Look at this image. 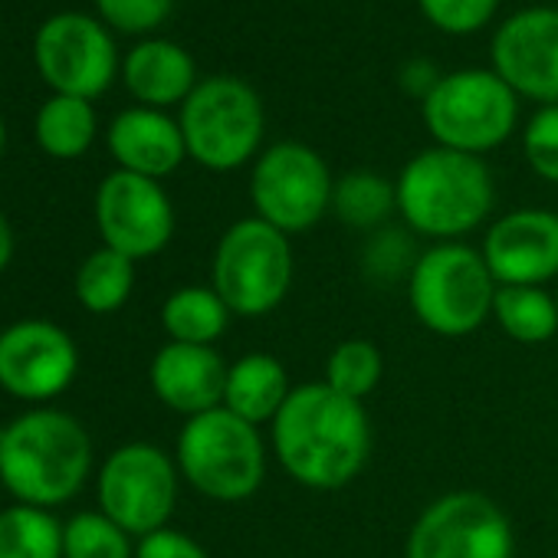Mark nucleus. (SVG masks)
<instances>
[{
  "mask_svg": "<svg viewBox=\"0 0 558 558\" xmlns=\"http://www.w3.org/2000/svg\"><path fill=\"white\" fill-rule=\"evenodd\" d=\"M272 450L296 483L310 489H342L372 457L368 411L326 381L300 385L272 417Z\"/></svg>",
  "mask_w": 558,
  "mask_h": 558,
  "instance_id": "obj_1",
  "label": "nucleus"
},
{
  "mask_svg": "<svg viewBox=\"0 0 558 558\" xmlns=\"http://www.w3.org/2000/svg\"><path fill=\"white\" fill-rule=\"evenodd\" d=\"M89 466V434L63 411L40 408L0 427V483L27 506L66 502L83 489Z\"/></svg>",
  "mask_w": 558,
  "mask_h": 558,
  "instance_id": "obj_2",
  "label": "nucleus"
},
{
  "mask_svg": "<svg viewBox=\"0 0 558 558\" xmlns=\"http://www.w3.org/2000/svg\"><path fill=\"white\" fill-rule=\"evenodd\" d=\"M496 204V184L480 155L427 148L414 155L398 178V210L404 223L434 240H453L476 230Z\"/></svg>",
  "mask_w": 558,
  "mask_h": 558,
  "instance_id": "obj_3",
  "label": "nucleus"
},
{
  "mask_svg": "<svg viewBox=\"0 0 558 558\" xmlns=\"http://www.w3.org/2000/svg\"><path fill=\"white\" fill-rule=\"evenodd\" d=\"M499 283L480 250L466 243H437L424 250L408 276V300L417 323L437 336L460 339L493 316Z\"/></svg>",
  "mask_w": 558,
  "mask_h": 558,
  "instance_id": "obj_4",
  "label": "nucleus"
},
{
  "mask_svg": "<svg viewBox=\"0 0 558 558\" xmlns=\"http://www.w3.org/2000/svg\"><path fill=\"white\" fill-rule=\"evenodd\" d=\"M181 476L214 502L250 499L266 476V447L259 427L227 408L187 417L178 434Z\"/></svg>",
  "mask_w": 558,
  "mask_h": 558,
  "instance_id": "obj_5",
  "label": "nucleus"
},
{
  "mask_svg": "<svg viewBox=\"0 0 558 558\" xmlns=\"http://www.w3.org/2000/svg\"><path fill=\"white\" fill-rule=\"evenodd\" d=\"M210 287L233 316L272 313L293 287L290 236L259 217L236 220L214 250Z\"/></svg>",
  "mask_w": 558,
  "mask_h": 558,
  "instance_id": "obj_6",
  "label": "nucleus"
},
{
  "mask_svg": "<svg viewBox=\"0 0 558 558\" xmlns=\"http://www.w3.org/2000/svg\"><path fill=\"white\" fill-rule=\"evenodd\" d=\"M187 155L207 171L246 165L266 132V112L253 86L233 76H214L194 86L178 119Z\"/></svg>",
  "mask_w": 558,
  "mask_h": 558,
  "instance_id": "obj_7",
  "label": "nucleus"
},
{
  "mask_svg": "<svg viewBox=\"0 0 558 558\" xmlns=\"http://www.w3.org/2000/svg\"><path fill=\"white\" fill-rule=\"evenodd\" d=\"M424 122L440 148L483 155L512 135L519 96L493 70H457L424 99Z\"/></svg>",
  "mask_w": 558,
  "mask_h": 558,
  "instance_id": "obj_8",
  "label": "nucleus"
},
{
  "mask_svg": "<svg viewBox=\"0 0 558 558\" xmlns=\"http://www.w3.org/2000/svg\"><path fill=\"white\" fill-rule=\"evenodd\" d=\"M332 174L329 165L303 142L269 145L250 174V201L259 220L276 230L303 233L316 227L332 207Z\"/></svg>",
  "mask_w": 558,
  "mask_h": 558,
  "instance_id": "obj_9",
  "label": "nucleus"
},
{
  "mask_svg": "<svg viewBox=\"0 0 558 558\" xmlns=\"http://www.w3.org/2000/svg\"><path fill=\"white\" fill-rule=\"evenodd\" d=\"M512 548L506 512L483 493L457 489L414 519L404 558H512Z\"/></svg>",
  "mask_w": 558,
  "mask_h": 558,
  "instance_id": "obj_10",
  "label": "nucleus"
},
{
  "mask_svg": "<svg viewBox=\"0 0 558 558\" xmlns=\"http://www.w3.org/2000/svg\"><path fill=\"white\" fill-rule=\"evenodd\" d=\"M102 512L129 535H151L168 525L178 502V466L155 444H125L99 470Z\"/></svg>",
  "mask_w": 558,
  "mask_h": 558,
  "instance_id": "obj_11",
  "label": "nucleus"
},
{
  "mask_svg": "<svg viewBox=\"0 0 558 558\" xmlns=\"http://www.w3.org/2000/svg\"><path fill=\"white\" fill-rule=\"evenodd\" d=\"M34 60L44 83L57 96H76L89 102L102 96L119 73V53L109 31L86 14L50 17L37 31Z\"/></svg>",
  "mask_w": 558,
  "mask_h": 558,
  "instance_id": "obj_12",
  "label": "nucleus"
},
{
  "mask_svg": "<svg viewBox=\"0 0 558 558\" xmlns=\"http://www.w3.org/2000/svg\"><path fill=\"white\" fill-rule=\"evenodd\" d=\"M96 223L109 250L145 259L168 246L174 233V207L155 178L112 171L96 194Z\"/></svg>",
  "mask_w": 558,
  "mask_h": 558,
  "instance_id": "obj_13",
  "label": "nucleus"
},
{
  "mask_svg": "<svg viewBox=\"0 0 558 558\" xmlns=\"http://www.w3.org/2000/svg\"><path fill=\"white\" fill-rule=\"evenodd\" d=\"M76 342L47 319H24L0 332V388L21 401H47L76 378Z\"/></svg>",
  "mask_w": 558,
  "mask_h": 558,
  "instance_id": "obj_14",
  "label": "nucleus"
},
{
  "mask_svg": "<svg viewBox=\"0 0 558 558\" xmlns=\"http://www.w3.org/2000/svg\"><path fill=\"white\" fill-rule=\"evenodd\" d=\"M489 60L515 96L558 106V11L529 8L512 14L496 31Z\"/></svg>",
  "mask_w": 558,
  "mask_h": 558,
  "instance_id": "obj_15",
  "label": "nucleus"
},
{
  "mask_svg": "<svg viewBox=\"0 0 558 558\" xmlns=\"http://www.w3.org/2000/svg\"><path fill=\"white\" fill-rule=\"evenodd\" d=\"M480 253L499 287H542L558 276V214L512 210L489 227Z\"/></svg>",
  "mask_w": 558,
  "mask_h": 558,
  "instance_id": "obj_16",
  "label": "nucleus"
},
{
  "mask_svg": "<svg viewBox=\"0 0 558 558\" xmlns=\"http://www.w3.org/2000/svg\"><path fill=\"white\" fill-rule=\"evenodd\" d=\"M227 368L223 359L210 345H184L168 342L151 359V388L178 414L197 417L204 411L223 408V388H227Z\"/></svg>",
  "mask_w": 558,
  "mask_h": 558,
  "instance_id": "obj_17",
  "label": "nucleus"
},
{
  "mask_svg": "<svg viewBox=\"0 0 558 558\" xmlns=\"http://www.w3.org/2000/svg\"><path fill=\"white\" fill-rule=\"evenodd\" d=\"M109 151L122 171L142 178H165L187 158L184 132L161 109H125L109 125Z\"/></svg>",
  "mask_w": 558,
  "mask_h": 558,
  "instance_id": "obj_18",
  "label": "nucleus"
},
{
  "mask_svg": "<svg viewBox=\"0 0 558 558\" xmlns=\"http://www.w3.org/2000/svg\"><path fill=\"white\" fill-rule=\"evenodd\" d=\"M122 80L142 106L165 109L174 102L184 106L197 86V70L184 47L171 40H145L125 57Z\"/></svg>",
  "mask_w": 558,
  "mask_h": 558,
  "instance_id": "obj_19",
  "label": "nucleus"
},
{
  "mask_svg": "<svg viewBox=\"0 0 558 558\" xmlns=\"http://www.w3.org/2000/svg\"><path fill=\"white\" fill-rule=\"evenodd\" d=\"M290 395H293V388H290V375H287L283 362L266 352L243 355L240 362H233L227 368L223 408L256 427L266 421L272 424V417L287 404Z\"/></svg>",
  "mask_w": 558,
  "mask_h": 558,
  "instance_id": "obj_20",
  "label": "nucleus"
},
{
  "mask_svg": "<svg viewBox=\"0 0 558 558\" xmlns=\"http://www.w3.org/2000/svg\"><path fill=\"white\" fill-rule=\"evenodd\" d=\"M227 303L214 293V287H181L161 306V326L171 342L184 345H210L227 332L230 323Z\"/></svg>",
  "mask_w": 558,
  "mask_h": 558,
  "instance_id": "obj_21",
  "label": "nucleus"
},
{
  "mask_svg": "<svg viewBox=\"0 0 558 558\" xmlns=\"http://www.w3.org/2000/svg\"><path fill=\"white\" fill-rule=\"evenodd\" d=\"M37 145L53 155V158H80L89 151L93 138H96V109L89 99H76V96H53L50 102H44V109L37 112Z\"/></svg>",
  "mask_w": 558,
  "mask_h": 558,
  "instance_id": "obj_22",
  "label": "nucleus"
},
{
  "mask_svg": "<svg viewBox=\"0 0 558 558\" xmlns=\"http://www.w3.org/2000/svg\"><path fill=\"white\" fill-rule=\"evenodd\" d=\"M493 319L522 345H542L558 332V303L542 287H499Z\"/></svg>",
  "mask_w": 558,
  "mask_h": 558,
  "instance_id": "obj_23",
  "label": "nucleus"
},
{
  "mask_svg": "<svg viewBox=\"0 0 558 558\" xmlns=\"http://www.w3.org/2000/svg\"><path fill=\"white\" fill-rule=\"evenodd\" d=\"M132 287H135V259L109 246L89 253L76 272V300L83 303V310L96 316L122 310L132 296Z\"/></svg>",
  "mask_w": 558,
  "mask_h": 558,
  "instance_id": "obj_24",
  "label": "nucleus"
},
{
  "mask_svg": "<svg viewBox=\"0 0 558 558\" xmlns=\"http://www.w3.org/2000/svg\"><path fill=\"white\" fill-rule=\"evenodd\" d=\"M0 558H63V525L50 509L17 502L0 512Z\"/></svg>",
  "mask_w": 558,
  "mask_h": 558,
  "instance_id": "obj_25",
  "label": "nucleus"
},
{
  "mask_svg": "<svg viewBox=\"0 0 558 558\" xmlns=\"http://www.w3.org/2000/svg\"><path fill=\"white\" fill-rule=\"evenodd\" d=\"M332 210L342 223L372 230L398 210V184L375 171H352L332 187Z\"/></svg>",
  "mask_w": 558,
  "mask_h": 558,
  "instance_id": "obj_26",
  "label": "nucleus"
},
{
  "mask_svg": "<svg viewBox=\"0 0 558 558\" xmlns=\"http://www.w3.org/2000/svg\"><path fill=\"white\" fill-rule=\"evenodd\" d=\"M381 352L368 339H345L326 362V385L345 398L365 401L381 381Z\"/></svg>",
  "mask_w": 558,
  "mask_h": 558,
  "instance_id": "obj_27",
  "label": "nucleus"
},
{
  "mask_svg": "<svg viewBox=\"0 0 558 558\" xmlns=\"http://www.w3.org/2000/svg\"><path fill=\"white\" fill-rule=\"evenodd\" d=\"M63 558H135L129 532L106 512H80L63 525Z\"/></svg>",
  "mask_w": 558,
  "mask_h": 558,
  "instance_id": "obj_28",
  "label": "nucleus"
},
{
  "mask_svg": "<svg viewBox=\"0 0 558 558\" xmlns=\"http://www.w3.org/2000/svg\"><path fill=\"white\" fill-rule=\"evenodd\" d=\"M414 263H417V253H414L411 233L395 230V227L372 236V243L365 246V256H362V266L375 283H395L401 276H411Z\"/></svg>",
  "mask_w": 558,
  "mask_h": 558,
  "instance_id": "obj_29",
  "label": "nucleus"
},
{
  "mask_svg": "<svg viewBox=\"0 0 558 558\" xmlns=\"http://www.w3.org/2000/svg\"><path fill=\"white\" fill-rule=\"evenodd\" d=\"M417 4L437 31L450 37H466L493 21L499 0H417Z\"/></svg>",
  "mask_w": 558,
  "mask_h": 558,
  "instance_id": "obj_30",
  "label": "nucleus"
},
{
  "mask_svg": "<svg viewBox=\"0 0 558 558\" xmlns=\"http://www.w3.org/2000/svg\"><path fill=\"white\" fill-rule=\"evenodd\" d=\"M522 151L529 168L542 178L558 184V106H542L522 135Z\"/></svg>",
  "mask_w": 558,
  "mask_h": 558,
  "instance_id": "obj_31",
  "label": "nucleus"
},
{
  "mask_svg": "<svg viewBox=\"0 0 558 558\" xmlns=\"http://www.w3.org/2000/svg\"><path fill=\"white\" fill-rule=\"evenodd\" d=\"M102 21L122 34H148L165 24L174 0H96Z\"/></svg>",
  "mask_w": 558,
  "mask_h": 558,
  "instance_id": "obj_32",
  "label": "nucleus"
},
{
  "mask_svg": "<svg viewBox=\"0 0 558 558\" xmlns=\"http://www.w3.org/2000/svg\"><path fill=\"white\" fill-rule=\"evenodd\" d=\"M135 558H210V555L191 535L165 525V529H158L138 542Z\"/></svg>",
  "mask_w": 558,
  "mask_h": 558,
  "instance_id": "obj_33",
  "label": "nucleus"
},
{
  "mask_svg": "<svg viewBox=\"0 0 558 558\" xmlns=\"http://www.w3.org/2000/svg\"><path fill=\"white\" fill-rule=\"evenodd\" d=\"M398 80H401L404 93H411L414 99L424 102L444 76H437V66L430 60H411V63H404V70H401Z\"/></svg>",
  "mask_w": 558,
  "mask_h": 558,
  "instance_id": "obj_34",
  "label": "nucleus"
},
{
  "mask_svg": "<svg viewBox=\"0 0 558 558\" xmlns=\"http://www.w3.org/2000/svg\"><path fill=\"white\" fill-rule=\"evenodd\" d=\"M11 259H14V227L0 214V272L11 266Z\"/></svg>",
  "mask_w": 558,
  "mask_h": 558,
  "instance_id": "obj_35",
  "label": "nucleus"
},
{
  "mask_svg": "<svg viewBox=\"0 0 558 558\" xmlns=\"http://www.w3.org/2000/svg\"><path fill=\"white\" fill-rule=\"evenodd\" d=\"M4 145H8V129H4V119H0V155H4Z\"/></svg>",
  "mask_w": 558,
  "mask_h": 558,
  "instance_id": "obj_36",
  "label": "nucleus"
},
{
  "mask_svg": "<svg viewBox=\"0 0 558 558\" xmlns=\"http://www.w3.org/2000/svg\"><path fill=\"white\" fill-rule=\"evenodd\" d=\"M555 303H558V293H555Z\"/></svg>",
  "mask_w": 558,
  "mask_h": 558,
  "instance_id": "obj_37",
  "label": "nucleus"
}]
</instances>
